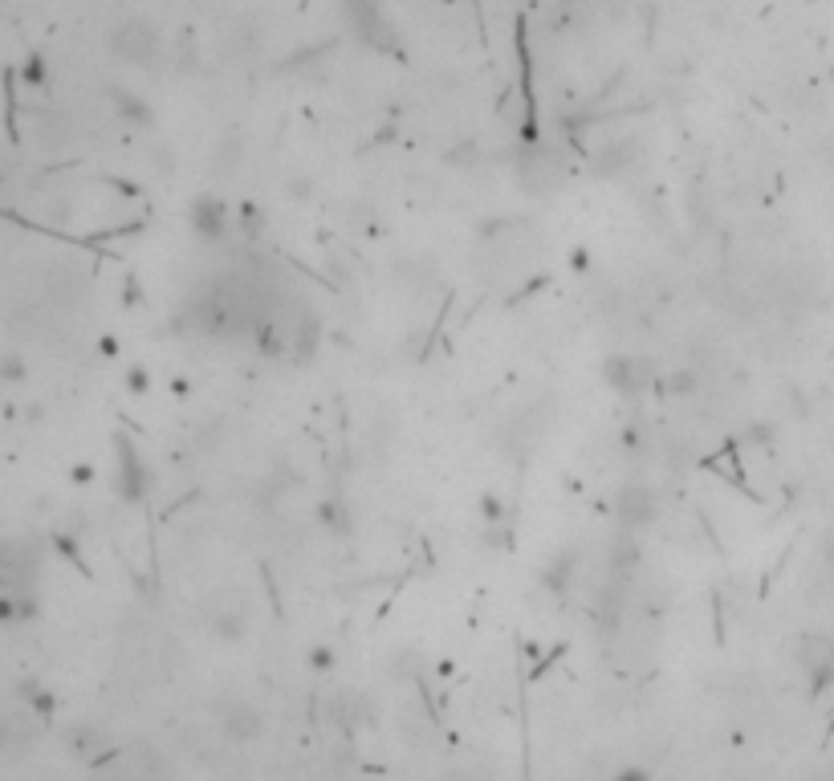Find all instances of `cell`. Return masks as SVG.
I'll list each match as a JSON object with an SVG mask.
<instances>
[{"instance_id":"cell-1","label":"cell","mask_w":834,"mask_h":781,"mask_svg":"<svg viewBox=\"0 0 834 781\" xmlns=\"http://www.w3.org/2000/svg\"><path fill=\"white\" fill-rule=\"evenodd\" d=\"M220 729H224V737L228 741H236V745H249V741H257L261 737V729H265V720H261V712L249 704V700H241V696H228V700H220Z\"/></svg>"},{"instance_id":"cell-2","label":"cell","mask_w":834,"mask_h":781,"mask_svg":"<svg viewBox=\"0 0 834 781\" xmlns=\"http://www.w3.org/2000/svg\"><path fill=\"white\" fill-rule=\"evenodd\" d=\"M110 49L123 57V62H135V66H147L151 57H155V49H159V37H155V29L151 25H143V21H127V25H118L114 33H110Z\"/></svg>"},{"instance_id":"cell-3","label":"cell","mask_w":834,"mask_h":781,"mask_svg":"<svg viewBox=\"0 0 834 781\" xmlns=\"http://www.w3.org/2000/svg\"><path fill=\"white\" fill-rule=\"evenodd\" d=\"M615 513H619V521H623V525H647V521L655 517V497H651L647 489L631 485V489H623V493H619Z\"/></svg>"},{"instance_id":"cell-4","label":"cell","mask_w":834,"mask_h":781,"mask_svg":"<svg viewBox=\"0 0 834 781\" xmlns=\"http://www.w3.org/2000/svg\"><path fill=\"white\" fill-rule=\"evenodd\" d=\"M70 753L78 757V761H106L110 757V737L102 733V729H70Z\"/></svg>"},{"instance_id":"cell-5","label":"cell","mask_w":834,"mask_h":781,"mask_svg":"<svg viewBox=\"0 0 834 781\" xmlns=\"http://www.w3.org/2000/svg\"><path fill=\"white\" fill-rule=\"evenodd\" d=\"M611 781H651V773H647L643 765H627V769H619Z\"/></svg>"},{"instance_id":"cell-6","label":"cell","mask_w":834,"mask_h":781,"mask_svg":"<svg viewBox=\"0 0 834 781\" xmlns=\"http://www.w3.org/2000/svg\"><path fill=\"white\" fill-rule=\"evenodd\" d=\"M330 664H334V655H330L326 647H318V651H314V668H330Z\"/></svg>"},{"instance_id":"cell-7","label":"cell","mask_w":834,"mask_h":781,"mask_svg":"<svg viewBox=\"0 0 834 781\" xmlns=\"http://www.w3.org/2000/svg\"><path fill=\"white\" fill-rule=\"evenodd\" d=\"M692 387H696L692 375H676V391H680V395H692Z\"/></svg>"}]
</instances>
